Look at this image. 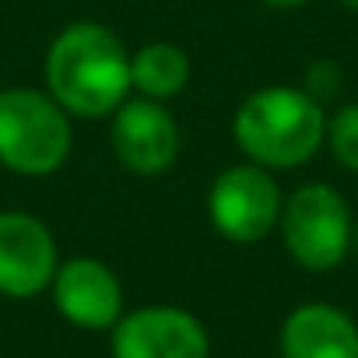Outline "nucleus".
Wrapping results in <instances>:
<instances>
[{
    "label": "nucleus",
    "mask_w": 358,
    "mask_h": 358,
    "mask_svg": "<svg viewBox=\"0 0 358 358\" xmlns=\"http://www.w3.org/2000/svg\"><path fill=\"white\" fill-rule=\"evenodd\" d=\"M46 92L71 113L85 120L113 116L120 102L130 99V53L99 22H71L57 32L43 64Z\"/></svg>",
    "instance_id": "obj_1"
},
{
    "label": "nucleus",
    "mask_w": 358,
    "mask_h": 358,
    "mask_svg": "<svg viewBox=\"0 0 358 358\" xmlns=\"http://www.w3.org/2000/svg\"><path fill=\"white\" fill-rule=\"evenodd\" d=\"M232 134L246 162H257L271 172L299 169L320 151L327 137L323 102H316L306 88H257L239 102Z\"/></svg>",
    "instance_id": "obj_2"
},
{
    "label": "nucleus",
    "mask_w": 358,
    "mask_h": 358,
    "mask_svg": "<svg viewBox=\"0 0 358 358\" xmlns=\"http://www.w3.org/2000/svg\"><path fill=\"white\" fill-rule=\"evenodd\" d=\"M71 113L39 88H0V165L25 179H46L71 155Z\"/></svg>",
    "instance_id": "obj_3"
},
{
    "label": "nucleus",
    "mask_w": 358,
    "mask_h": 358,
    "mask_svg": "<svg viewBox=\"0 0 358 358\" xmlns=\"http://www.w3.org/2000/svg\"><path fill=\"white\" fill-rule=\"evenodd\" d=\"M281 239L306 271H334L351 250V211L330 183H302L281 204Z\"/></svg>",
    "instance_id": "obj_4"
},
{
    "label": "nucleus",
    "mask_w": 358,
    "mask_h": 358,
    "mask_svg": "<svg viewBox=\"0 0 358 358\" xmlns=\"http://www.w3.org/2000/svg\"><path fill=\"white\" fill-rule=\"evenodd\" d=\"M281 204L285 201L271 169L257 162L222 169L208 194L211 225L229 243H260L264 236H271L278 229Z\"/></svg>",
    "instance_id": "obj_5"
},
{
    "label": "nucleus",
    "mask_w": 358,
    "mask_h": 358,
    "mask_svg": "<svg viewBox=\"0 0 358 358\" xmlns=\"http://www.w3.org/2000/svg\"><path fill=\"white\" fill-rule=\"evenodd\" d=\"M109 144L134 176H162L179 158V123L158 99L130 95L113 109Z\"/></svg>",
    "instance_id": "obj_6"
},
{
    "label": "nucleus",
    "mask_w": 358,
    "mask_h": 358,
    "mask_svg": "<svg viewBox=\"0 0 358 358\" xmlns=\"http://www.w3.org/2000/svg\"><path fill=\"white\" fill-rule=\"evenodd\" d=\"M204 323L179 306H144L113 323V358H208Z\"/></svg>",
    "instance_id": "obj_7"
},
{
    "label": "nucleus",
    "mask_w": 358,
    "mask_h": 358,
    "mask_svg": "<svg viewBox=\"0 0 358 358\" xmlns=\"http://www.w3.org/2000/svg\"><path fill=\"white\" fill-rule=\"evenodd\" d=\"M60 250L50 225L29 211H0V292L32 299L50 288Z\"/></svg>",
    "instance_id": "obj_8"
},
{
    "label": "nucleus",
    "mask_w": 358,
    "mask_h": 358,
    "mask_svg": "<svg viewBox=\"0 0 358 358\" xmlns=\"http://www.w3.org/2000/svg\"><path fill=\"white\" fill-rule=\"evenodd\" d=\"M50 292L60 316L81 330H113V323L123 316L120 278L95 257H74L60 264Z\"/></svg>",
    "instance_id": "obj_9"
},
{
    "label": "nucleus",
    "mask_w": 358,
    "mask_h": 358,
    "mask_svg": "<svg viewBox=\"0 0 358 358\" xmlns=\"http://www.w3.org/2000/svg\"><path fill=\"white\" fill-rule=\"evenodd\" d=\"M281 358H358L355 320L330 302H306L281 323Z\"/></svg>",
    "instance_id": "obj_10"
},
{
    "label": "nucleus",
    "mask_w": 358,
    "mask_h": 358,
    "mask_svg": "<svg viewBox=\"0 0 358 358\" xmlns=\"http://www.w3.org/2000/svg\"><path fill=\"white\" fill-rule=\"evenodd\" d=\"M190 74H194V64L187 50L176 43L158 39L130 53V88L144 99H158V102L176 99L190 85Z\"/></svg>",
    "instance_id": "obj_11"
},
{
    "label": "nucleus",
    "mask_w": 358,
    "mask_h": 358,
    "mask_svg": "<svg viewBox=\"0 0 358 358\" xmlns=\"http://www.w3.org/2000/svg\"><path fill=\"white\" fill-rule=\"evenodd\" d=\"M327 148L330 155L348 169V172H358V102L337 109L330 120H327Z\"/></svg>",
    "instance_id": "obj_12"
},
{
    "label": "nucleus",
    "mask_w": 358,
    "mask_h": 358,
    "mask_svg": "<svg viewBox=\"0 0 358 358\" xmlns=\"http://www.w3.org/2000/svg\"><path fill=\"white\" fill-rule=\"evenodd\" d=\"M341 81H344V71L334 64V60H316L309 64L306 71V92L316 99V102H327L341 92Z\"/></svg>",
    "instance_id": "obj_13"
},
{
    "label": "nucleus",
    "mask_w": 358,
    "mask_h": 358,
    "mask_svg": "<svg viewBox=\"0 0 358 358\" xmlns=\"http://www.w3.org/2000/svg\"><path fill=\"white\" fill-rule=\"evenodd\" d=\"M260 4L278 8V11H292V8H306V4H313V0H260Z\"/></svg>",
    "instance_id": "obj_14"
},
{
    "label": "nucleus",
    "mask_w": 358,
    "mask_h": 358,
    "mask_svg": "<svg viewBox=\"0 0 358 358\" xmlns=\"http://www.w3.org/2000/svg\"><path fill=\"white\" fill-rule=\"evenodd\" d=\"M341 4H344L348 11H355V15H358V0H341Z\"/></svg>",
    "instance_id": "obj_15"
},
{
    "label": "nucleus",
    "mask_w": 358,
    "mask_h": 358,
    "mask_svg": "<svg viewBox=\"0 0 358 358\" xmlns=\"http://www.w3.org/2000/svg\"><path fill=\"white\" fill-rule=\"evenodd\" d=\"M351 250H355V257H358V225H355V232H351Z\"/></svg>",
    "instance_id": "obj_16"
}]
</instances>
